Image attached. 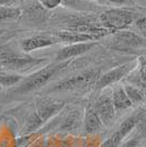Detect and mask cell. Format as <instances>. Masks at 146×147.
Masks as SVG:
<instances>
[{
    "mask_svg": "<svg viewBox=\"0 0 146 147\" xmlns=\"http://www.w3.org/2000/svg\"><path fill=\"white\" fill-rule=\"evenodd\" d=\"M139 145V140L137 138H132L130 141L125 142L121 147H137Z\"/></svg>",
    "mask_w": 146,
    "mask_h": 147,
    "instance_id": "cell-26",
    "label": "cell"
},
{
    "mask_svg": "<svg viewBox=\"0 0 146 147\" xmlns=\"http://www.w3.org/2000/svg\"><path fill=\"white\" fill-rule=\"evenodd\" d=\"M56 36L61 40V42H67L69 44H75V43H84V42H90L93 41L91 37L84 35V34H80L78 32H75V31H62L55 34Z\"/></svg>",
    "mask_w": 146,
    "mask_h": 147,
    "instance_id": "cell-14",
    "label": "cell"
},
{
    "mask_svg": "<svg viewBox=\"0 0 146 147\" xmlns=\"http://www.w3.org/2000/svg\"><path fill=\"white\" fill-rule=\"evenodd\" d=\"M112 102H113L116 111L125 110V109L133 105V103L131 102V100H130L126 92L124 90V87L122 86H119L113 89V91H112Z\"/></svg>",
    "mask_w": 146,
    "mask_h": 147,
    "instance_id": "cell-13",
    "label": "cell"
},
{
    "mask_svg": "<svg viewBox=\"0 0 146 147\" xmlns=\"http://www.w3.org/2000/svg\"><path fill=\"white\" fill-rule=\"evenodd\" d=\"M100 77L99 69H89L87 71L80 73L69 79H65L58 82L51 90L52 91H59V90H73V89H80L96 84Z\"/></svg>",
    "mask_w": 146,
    "mask_h": 147,
    "instance_id": "cell-3",
    "label": "cell"
},
{
    "mask_svg": "<svg viewBox=\"0 0 146 147\" xmlns=\"http://www.w3.org/2000/svg\"><path fill=\"white\" fill-rule=\"evenodd\" d=\"M124 90H125L128 97L130 98L131 102L133 104L141 103V102H143L146 99L144 91L141 89L140 87L135 86V85H125L124 86Z\"/></svg>",
    "mask_w": 146,
    "mask_h": 147,
    "instance_id": "cell-16",
    "label": "cell"
},
{
    "mask_svg": "<svg viewBox=\"0 0 146 147\" xmlns=\"http://www.w3.org/2000/svg\"><path fill=\"white\" fill-rule=\"evenodd\" d=\"M23 78L24 77L18 73L6 71V70L0 71V85L2 87H12L14 85H18L22 81Z\"/></svg>",
    "mask_w": 146,
    "mask_h": 147,
    "instance_id": "cell-15",
    "label": "cell"
},
{
    "mask_svg": "<svg viewBox=\"0 0 146 147\" xmlns=\"http://www.w3.org/2000/svg\"><path fill=\"white\" fill-rule=\"evenodd\" d=\"M135 25L144 35H146V17H140L136 19Z\"/></svg>",
    "mask_w": 146,
    "mask_h": 147,
    "instance_id": "cell-25",
    "label": "cell"
},
{
    "mask_svg": "<svg viewBox=\"0 0 146 147\" xmlns=\"http://www.w3.org/2000/svg\"><path fill=\"white\" fill-rule=\"evenodd\" d=\"M79 111H73L68 117H66V120L64 121L62 129L69 131V129H74L77 127L78 123H79Z\"/></svg>",
    "mask_w": 146,
    "mask_h": 147,
    "instance_id": "cell-21",
    "label": "cell"
},
{
    "mask_svg": "<svg viewBox=\"0 0 146 147\" xmlns=\"http://www.w3.org/2000/svg\"><path fill=\"white\" fill-rule=\"evenodd\" d=\"M22 10L17 7L0 6V22L7 20H17L21 17Z\"/></svg>",
    "mask_w": 146,
    "mask_h": 147,
    "instance_id": "cell-18",
    "label": "cell"
},
{
    "mask_svg": "<svg viewBox=\"0 0 146 147\" xmlns=\"http://www.w3.org/2000/svg\"><path fill=\"white\" fill-rule=\"evenodd\" d=\"M133 68V63H126V64H123L119 67H116L114 69H111L108 73L103 74L99 77V79L96 82V88L97 89H103L105 87L114 85L118 81L123 79L125 76H128V74L132 71Z\"/></svg>",
    "mask_w": 146,
    "mask_h": 147,
    "instance_id": "cell-5",
    "label": "cell"
},
{
    "mask_svg": "<svg viewBox=\"0 0 146 147\" xmlns=\"http://www.w3.org/2000/svg\"><path fill=\"white\" fill-rule=\"evenodd\" d=\"M67 30L75 31L80 34H84L87 36L91 37L92 40H98L100 37L105 36L108 34H111L112 32L107 30L100 23H91V22H78L74 25H70Z\"/></svg>",
    "mask_w": 146,
    "mask_h": 147,
    "instance_id": "cell-9",
    "label": "cell"
},
{
    "mask_svg": "<svg viewBox=\"0 0 146 147\" xmlns=\"http://www.w3.org/2000/svg\"><path fill=\"white\" fill-rule=\"evenodd\" d=\"M84 124H85L86 133L92 134V133H97V132H99L100 129H102L103 122L99 117L98 113L95 110V108H90L86 112Z\"/></svg>",
    "mask_w": 146,
    "mask_h": 147,
    "instance_id": "cell-12",
    "label": "cell"
},
{
    "mask_svg": "<svg viewBox=\"0 0 146 147\" xmlns=\"http://www.w3.org/2000/svg\"><path fill=\"white\" fill-rule=\"evenodd\" d=\"M59 42H61V40L55 34L54 35H52V34H37L34 36L26 37L24 40H22L20 43V46L24 53H30L32 51L49 47L51 45H54V44L59 43Z\"/></svg>",
    "mask_w": 146,
    "mask_h": 147,
    "instance_id": "cell-7",
    "label": "cell"
},
{
    "mask_svg": "<svg viewBox=\"0 0 146 147\" xmlns=\"http://www.w3.org/2000/svg\"><path fill=\"white\" fill-rule=\"evenodd\" d=\"M69 64V61H62L61 64H52L49 66H45L42 69L37 70L32 75L24 77L22 81L19 84L18 88L13 90V93L16 94H24L29 92L36 90L39 88L44 86L55 74L59 71L62 68H65Z\"/></svg>",
    "mask_w": 146,
    "mask_h": 147,
    "instance_id": "cell-2",
    "label": "cell"
},
{
    "mask_svg": "<svg viewBox=\"0 0 146 147\" xmlns=\"http://www.w3.org/2000/svg\"><path fill=\"white\" fill-rule=\"evenodd\" d=\"M113 41H114V49H139L145 45V41L143 37L128 30L114 32Z\"/></svg>",
    "mask_w": 146,
    "mask_h": 147,
    "instance_id": "cell-6",
    "label": "cell"
},
{
    "mask_svg": "<svg viewBox=\"0 0 146 147\" xmlns=\"http://www.w3.org/2000/svg\"><path fill=\"white\" fill-rule=\"evenodd\" d=\"M37 1L43 8L47 10H53L63 2V0H37Z\"/></svg>",
    "mask_w": 146,
    "mask_h": 147,
    "instance_id": "cell-24",
    "label": "cell"
},
{
    "mask_svg": "<svg viewBox=\"0 0 146 147\" xmlns=\"http://www.w3.org/2000/svg\"><path fill=\"white\" fill-rule=\"evenodd\" d=\"M96 46L95 42H84V43H75L69 44L65 47L59 49L56 54V61H70L74 57H77L87 52H89L92 47Z\"/></svg>",
    "mask_w": 146,
    "mask_h": 147,
    "instance_id": "cell-8",
    "label": "cell"
},
{
    "mask_svg": "<svg viewBox=\"0 0 146 147\" xmlns=\"http://www.w3.org/2000/svg\"><path fill=\"white\" fill-rule=\"evenodd\" d=\"M137 81L135 86L140 87L144 91L146 96V56L140 58V65H139V76H137Z\"/></svg>",
    "mask_w": 146,
    "mask_h": 147,
    "instance_id": "cell-20",
    "label": "cell"
},
{
    "mask_svg": "<svg viewBox=\"0 0 146 147\" xmlns=\"http://www.w3.org/2000/svg\"><path fill=\"white\" fill-rule=\"evenodd\" d=\"M64 107H65L64 101L55 100L52 98H41L36 101V107L34 112L41 119V121L45 123L51 117H53L58 112H61Z\"/></svg>",
    "mask_w": 146,
    "mask_h": 147,
    "instance_id": "cell-4",
    "label": "cell"
},
{
    "mask_svg": "<svg viewBox=\"0 0 146 147\" xmlns=\"http://www.w3.org/2000/svg\"><path fill=\"white\" fill-rule=\"evenodd\" d=\"M95 110L98 113L99 117L101 119V121L104 124H108L116 114V109L112 102V94H108V93L102 94L97 100Z\"/></svg>",
    "mask_w": 146,
    "mask_h": 147,
    "instance_id": "cell-10",
    "label": "cell"
},
{
    "mask_svg": "<svg viewBox=\"0 0 146 147\" xmlns=\"http://www.w3.org/2000/svg\"><path fill=\"white\" fill-rule=\"evenodd\" d=\"M44 61H45L44 58H33V57L23 55L17 58V59H13V61L0 63V65H2L3 67L10 69L13 73H20V71L28 70V69H30L32 67L39 66L40 64H42Z\"/></svg>",
    "mask_w": 146,
    "mask_h": 147,
    "instance_id": "cell-11",
    "label": "cell"
},
{
    "mask_svg": "<svg viewBox=\"0 0 146 147\" xmlns=\"http://www.w3.org/2000/svg\"><path fill=\"white\" fill-rule=\"evenodd\" d=\"M21 56L23 55L17 52L10 44H1L0 45V63L13 61Z\"/></svg>",
    "mask_w": 146,
    "mask_h": 147,
    "instance_id": "cell-17",
    "label": "cell"
},
{
    "mask_svg": "<svg viewBox=\"0 0 146 147\" xmlns=\"http://www.w3.org/2000/svg\"><path fill=\"white\" fill-rule=\"evenodd\" d=\"M16 0H0V6L2 7H13Z\"/></svg>",
    "mask_w": 146,
    "mask_h": 147,
    "instance_id": "cell-27",
    "label": "cell"
},
{
    "mask_svg": "<svg viewBox=\"0 0 146 147\" xmlns=\"http://www.w3.org/2000/svg\"><path fill=\"white\" fill-rule=\"evenodd\" d=\"M136 16L137 14L134 11L128 9L112 8L102 11L99 14L98 20L103 28L114 33L118 31L126 30L128 26H131V24L136 21Z\"/></svg>",
    "mask_w": 146,
    "mask_h": 147,
    "instance_id": "cell-1",
    "label": "cell"
},
{
    "mask_svg": "<svg viewBox=\"0 0 146 147\" xmlns=\"http://www.w3.org/2000/svg\"><path fill=\"white\" fill-rule=\"evenodd\" d=\"M103 5H111V6L116 7H134L133 0H103L102 1Z\"/></svg>",
    "mask_w": 146,
    "mask_h": 147,
    "instance_id": "cell-23",
    "label": "cell"
},
{
    "mask_svg": "<svg viewBox=\"0 0 146 147\" xmlns=\"http://www.w3.org/2000/svg\"><path fill=\"white\" fill-rule=\"evenodd\" d=\"M43 124L44 123L41 121V119L37 117V114L33 111L29 115V117L26 119V122L24 125V133H26V134L32 133V132L36 131L37 129H40Z\"/></svg>",
    "mask_w": 146,
    "mask_h": 147,
    "instance_id": "cell-19",
    "label": "cell"
},
{
    "mask_svg": "<svg viewBox=\"0 0 146 147\" xmlns=\"http://www.w3.org/2000/svg\"><path fill=\"white\" fill-rule=\"evenodd\" d=\"M122 141L123 140L120 136V134L118 132H116L112 136H110L109 138L104 142L101 145V147H120V144H121Z\"/></svg>",
    "mask_w": 146,
    "mask_h": 147,
    "instance_id": "cell-22",
    "label": "cell"
}]
</instances>
